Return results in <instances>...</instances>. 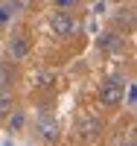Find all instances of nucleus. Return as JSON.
<instances>
[{
    "instance_id": "f03ea898",
    "label": "nucleus",
    "mask_w": 137,
    "mask_h": 146,
    "mask_svg": "<svg viewBox=\"0 0 137 146\" xmlns=\"http://www.w3.org/2000/svg\"><path fill=\"white\" fill-rule=\"evenodd\" d=\"M50 27L56 29V35H70L73 32V18L67 12H56V15L50 18Z\"/></svg>"
},
{
    "instance_id": "20e7f679",
    "label": "nucleus",
    "mask_w": 137,
    "mask_h": 146,
    "mask_svg": "<svg viewBox=\"0 0 137 146\" xmlns=\"http://www.w3.org/2000/svg\"><path fill=\"white\" fill-rule=\"evenodd\" d=\"M15 53H18V56H26V41H23V35L15 38Z\"/></svg>"
},
{
    "instance_id": "7ed1b4c3",
    "label": "nucleus",
    "mask_w": 137,
    "mask_h": 146,
    "mask_svg": "<svg viewBox=\"0 0 137 146\" xmlns=\"http://www.w3.org/2000/svg\"><path fill=\"white\" fill-rule=\"evenodd\" d=\"M44 137L47 140H56L58 137V126L53 123V120H44Z\"/></svg>"
},
{
    "instance_id": "f257e3e1",
    "label": "nucleus",
    "mask_w": 137,
    "mask_h": 146,
    "mask_svg": "<svg viewBox=\"0 0 137 146\" xmlns=\"http://www.w3.org/2000/svg\"><path fill=\"white\" fill-rule=\"evenodd\" d=\"M122 91H126L122 79H108V82L102 85V91H99V96H102V105H120Z\"/></svg>"
},
{
    "instance_id": "39448f33",
    "label": "nucleus",
    "mask_w": 137,
    "mask_h": 146,
    "mask_svg": "<svg viewBox=\"0 0 137 146\" xmlns=\"http://www.w3.org/2000/svg\"><path fill=\"white\" fill-rule=\"evenodd\" d=\"M9 114V96H0V117Z\"/></svg>"
},
{
    "instance_id": "0eeeda50",
    "label": "nucleus",
    "mask_w": 137,
    "mask_h": 146,
    "mask_svg": "<svg viewBox=\"0 0 137 146\" xmlns=\"http://www.w3.org/2000/svg\"><path fill=\"white\" fill-rule=\"evenodd\" d=\"M6 21H9V12H6L3 6H0V23H6Z\"/></svg>"
},
{
    "instance_id": "6e6552de",
    "label": "nucleus",
    "mask_w": 137,
    "mask_h": 146,
    "mask_svg": "<svg viewBox=\"0 0 137 146\" xmlns=\"http://www.w3.org/2000/svg\"><path fill=\"white\" fill-rule=\"evenodd\" d=\"M128 146H134V143H128Z\"/></svg>"
},
{
    "instance_id": "423d86ee",
    "label": "nucleus",
    "mask_w": 137,
    "mask_h": 146,
    "mask_svg": "<svg viewBox=\"0 0 137 146\" xmlns=\"http://www.w3.org/2000/svg\"><path fill=\"white\" fill-rule=\"evenodd\" d=\"M76 0H56V6H61V9H67V6H73Z\"/></svg>"
}]
</instances>
